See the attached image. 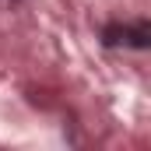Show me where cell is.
Wrapping results in <instances>:
<instances>
[]
</instances>
